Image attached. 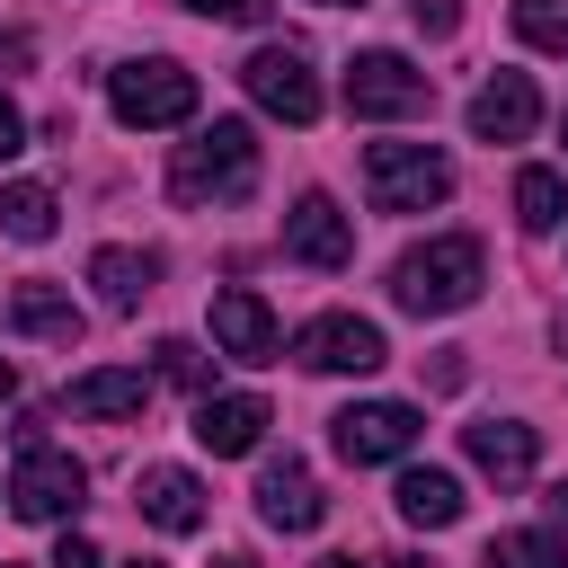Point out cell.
Instances as JSON below:
<instances>
[{"label": "cell", "mask_w": 568, "mask_h": 568, "mask_svg": "<svg viewBox=\"0 0 568 568\" xmlns=\"http://www.w3.org/2000/svg\"><path fill=\"white\" fill-rule=\"evenodd\" d=\"M257 186V133L240 115H213L195 142H178L169 160V195L178 204H240Z\"/></svg>", "instance_id": "cell-1"}, {"label": "cell", "mask_w": 568, "mask_h": 568, "mask_svg": "<svg viewBox=\"0 0 568 568\" xmlns=\"http://www.w3.org/2000/svg\"><path fill=\"white\" fill-rule=\"evenodd\" d=\"M479 284H488V257H479V240H462V231H453V240H426V248H408V257L390 266V302L417 311V320L470 311Z\"/></svg>", "instance_id": "cell-2"}, {"label": "cell", "mask_w": 568, "mask_h": 568, "mask_svg": "<svg viewBox=\"0 0 568 568\" xmlns=\"http://www.w3.org/2000/svg\"><path fill=\"white\" fill-rule=\"evenodd\" d=\"M106 106H115L133 133H160V124H186V115L204 106V89H195L186 62L142 53V62H115V71H106Z\"/></svg>", "instance_id": "cell-3"}, {"label": "cell", "mask_w": 568, "mask_h": 568, "mask_svg": "<svg viewBox=\"0 0 568 568\" xmlns=\"http://www.w3.org/2000/svg\"><path fill=\"white\" fill-rule=\"evenodd\" d=\"M364 195L373 213H426L453 195V160L435 142H364Z\"/></svg>", "instance_id": "cell-4"}, {"label": "cell", "mask_w": 568, "mask_h": 568, "mask_svg": "<svg viewBox=\"0 0 568 568\" xmlns=\"http://www.w3.org/2000/svg\"><path fill=\"white\" fill-rule=\"evenodd\" d=\"M426 106H435V80H426L408 53H355V62H346V115L399 124V115H426Z\"/></svg>", "instance_id": "cell-5"}, {"label": "cell", "mask_w": 568, "mask_h": 568, "mask_svg": "<svg viewBox=\"0 0 568 568\" xmlns=\"http://www.w3.org/2000/svg\"><path fill=\"white\" fill-rule=\"evenodd\" d=\"M417 426H426V417H417L408 399H355V408H337V417H328V444H337V462L373 470V462H408Z\"/></svg>", "instance_id": "cell-6"}, {"label": "cell", "mask_w": 568, "mask_h": 568, "mask_svg": "<svg viewBox=\"0 0 568 568\" xmlns=\"http://www.w3.org/2000/svg\"><path fill=\"white\" fill-rule=\"evenodd\" d=\"M240 89H248L266 115H284V124H320V71H311L302 44H257V53L240 62Z\"/></svg>", "instance_id": "cell-7"}, {"label": "cell", "mask_w": 568, "mask_h": 568, "mask_svg": "<svg viewBox=\"0 0 568 568\" xmlns=\"http://www.w3.org/2000/svg\"><path fill=\"white\" fill-rule=\"evenodd\" d=\"M80 497H89V470H80L71 453H53V444H27V453H18V470H9V506H18L27 524H71Z\"/></svg>", "instance_id": "cell-8"}, {"label": "cell", "mask_w": 568, "mask_h": 568, "mask_svg": "<svg viewBox=\"0 0 568 568\" xmlns=\"http://www.w3.org/2000/svg\"><path fill=\"white\" fill-rule=\"evenodd\" d=\"M293 355H302L311 373H382V364H390V337H382L364 311H320V320H302Z\"/></svg>", "instance_id": "cell-9"}, {"label": "cell", "mask_w": 568, "mask_h": 568, "mask_svg": "<svg viewBox=\"0 0 568 568\" xmlns=\"http://www.w3.org/2000/svg\"><path fill=\"white\" fill-rule=\"evenodd\" d=\"M284 257H302V266H320V275H346V266H355V222L311 186V195L284 213Z\"/></svg>", "instance_id": "cell-10"}, {"label": "cell", "mask_w": 568, "mask_h": 568, "mask_svg": "<svg viewBox=\"0 0 568 568\" xmlns=\"http://www.w3.org/2000/svg\"><path fill=\"white\" fill-rule=\"evenodd\" d=\"M532 124H541L532 71H488V80L470 89V142H524Z\"/></svg>", "instance_id": "cell-11"}, {"label": "cell", "mask_w": 568, "mask_h": 568, "mask_svg": "<svg viewBox=\"0 0 568 568\" xmlns=\"http://www.w3.org/2000/svg\"><path fill=\"white\" fill-rule=\"evenodd\" d=\"M266 426H275V408H266L257 390H213V399H195V444H204L213 462L257 453V444H266Z\"/></svg>", "instance_id": "cell-12"}, {"label": "cell", "mask_w": 568, "mask_h": 568, "mask_svg": "<svg viewBox=\"0 0 568 568\" xmlns=\"http://www.w3.org/2000/svg\"><path fill=\"white\" fill-rule=\"evenodd\" d=\"M213 346H222L231 364H275L284 328H275V311H266L248 284H231V293H213Z\"/></svg>", "instance_id": "cell-13"}, {"label": "cell", "mask_w": 568, "mask_h": 568, "mask_svg": "<svg viewBox=\"0 0 568 568\" xmlns=\"http://www.w3.org/2000/svg\"><path fill=\"white\" fill-rule=\"evenodd\" d=\"M462 453H470L497 488H524L532 462H541V435H532L524 417H479V426H462Z\"/></svg>", "instance_id": "cell-14"}, {"label": "cell", "mask_w": 568, "mask_h": 568, "mask_svg": "<svg viewBox=\"0 0 568 568\" xmlns=\"http://www.w3.org/2000/svg\"><path fill=\"white\" fill-rule=\"evenodd\" d=\"M257 515H266L275 532H311V524L328 515V497H320V479H311V462H293V453H275V462L257 470Z\"/></svg>", "instance_id": "cell-15"}, {"label": "cell", "mask_w": 568, "mask_h": 568, "mask_svg": "<svg viewBox=\"0 0 568 568\" xmlns=\"http://www.w3.org/2000/svg\"><path fill=\"white\" fill-rule=\"evenodd\" d=\"M133 506H142V524H160V532H195V524H204V479L178 470V462H151V470L133 479Z\"/></svg>", "instance_id": "cell-16"}, {"label": "cell", "mask_w": 568, "mask_h": 568, "mask_svg": "<svg viewBox=\"0 0 568 568\" xmlns=\"http://www.w3.org/2000/svg\"><path fill=\"white\" fill-rule=\"evenodd\" d=\"M62 408H71V417H142V408H151V373L98 364V373H80V382L62 390Z\"/></svg>", "instance_id": "cell-17"}, {"label": "cell", "mask_w": 568, "mask_h": 568, "mask_svg": "<svg viewBox=\"0 0 568 568\" xmlns=\"http://www.w3.org/2000/svg\"><path fill=\"white\" fill-rule=\"evenodd\" d=\"M9 328H18V337L80 346V328H89V320H80V302H71L62 284H18V293H9Z\"/></svg>", "instance_id": "cell-18"}, {"label": "cell", "mask_w": 568, "mask_h": 568, "mask_svg": "<svg viewBox=\"0 0 568 568\" xmlns=\"http://www.w3.org/2000/svg\"><path fill=\"white\" fill-rule=\"evenodd\" d=\"M89 284H98L106 311H142V293L160 284V257L151 248H98L89 257Z\"/></svg>", "instance_id": "cell-19"}, {"label": "cell", "mask_w": 568, "mask_h": 568, "mask_svg": "<svg viewBox=\"0 0 568 568\" xmlns=\"http://www.w3.org/2000/svg\"><path fill=\"white\" fill-rule=\"evenodd\" d=\"M390 497H399V515H408L417 532H444V524H462V506H470L453 470H399V488H390Z\"/></svg>", "instance_id": "cell-20"}, {"label": "cell", "mask_w": 568, "mask_h": 568, "mask_svg": "<svg viewBox=\"0 0 568 568\" xmlns=\"http://www.w3.org/2000/svg\"><path fill=\"white\" fill-rule=\"evenodd\" d=\"M515 222H524L532 240L559 231V222H568V178H559V169H524V178H515Z\"/></svg>", "instance_id": "cell-21"}, {"label": "cell", "mask_w": 568, "mask_h": 568, "mask_svg": "<svg viewBox=\"0 0 568 568\" xmlns=\"http://www.w3.org/2000/svg\"><path fill=\"white\" fill-rule=\"evenodd\" d=\"M0 231L9 240H53V186H36V178H18V186H0Z\"/></svg>", "instance_id": "cell-22"}, {"label": "cell", "mask_w": 568, "mask_h": 568, "mask_svg": "<svg viewBox=\"0 0 568 568\" xmlns=\"http://www.w3.org/2000/svg\"><path fill=\"white\" fill-rule=\"evenodd\" d=\"M151 373L178 382V390H195V399H213V364H204L195 337H160V346H151Z\"/></svg>", "instance_id": "cell-23"}, {"label": "cell", "mask_w": 568, "mask_h": 568, "mask_svg": "<svg viewBox=\"0 0 568 568\" xmlns=\"http://www.w3.org/2000/svg\"><path fill=\"white\" fill-rule=\"evenodd\" d=\"M479 568H568V541L559 532H497Z\"/></svg>", "instance_id": "cell-24"}, {"label": "cell", "mask_w": 568, "mask_h": 568, "mask_svg": "<svg viewBox=\"0 0 568 568\" xmlns=\"http://www.w3.org/2000/svg\"><path fill=\"white\" fill-rule=\"evenodd\" d=\"M515 36L532 53H568V0H515Z\"/></svg>", "instance_id": "cell-25"}, {"label": "cell", "mask_w": 568, "mask_h": 568, "mask_svg": "<svg viewBox=\"0 0 568 568\" xmlns=\"http://www.w3.org/2000/svg\"><path fill=\"white\" fill-rule=\"evenodd\" d=\"M186 9H195V18H222V27H257L275 0H186Z\"/></svg>", "instance_id": "cell-26"}, {"label": "cell", "mask_w": 568, "mask_h": 568, "mask_svg": "<svg viewBox=\"0 0 568 568\" xmlns=\"http://www.w3.org/2000/svg\"><path fill=\"white\" fill-rule=\"evenodd\" d=\"M408 18H417L426 36H453V27H462V9H453V0H408Z\"/></svg>", "instance_id": "cell-27"}, {"label": "cell", "mask_w": 568, "mask_h": 568, "mask_svg": "<svg viewBox=\"0 0 568 568\" xmlns=\"http://www.w3.org/2000/svg\"><path fill=\"white\" fill-rule=\"evenodd\" d=\"M27 151V115H18V98L0 89V160H18Z\"/></svg>", "instance_id": "cell-28"}, {"label": "cell", "mask_w": 568, "mask_h": 568, "mask_svg": "<svg viewBox=\"0 0 568 568\" xmlns=\"http://www.w3.org/2000/svg\"><path fill=\"white\" fill-rule=\"evenodd\" d=\"M53 568H106V559H98V541H89V532H62V550H53Z\"/></svg>", "instance_id": "cell-29"}, {"label": "cell", "mask_w": 568, "mask_h": 568, "mask_svg": "<svg viewBox=\"0 0 568 568\" xmlns=\"http://www.w3.org/2000/svg\"><path fill=\"white\" fill-rule=\"evenodd\" d=\"M0 399H18V364L9 355H0Z\"/></svg>", "instance_id": "cell-30"}, {"label": "cell", "mask_w": 568, "mask_h": 568, "mask_svg": "<svg viewBox=\"0 0 568 568\" xmlns=\"http://www.w3.org/2000/svg\"><path fill=\"white\" fill-rule=\"evenodd\" d=\"M550 515H559V524H568V479H559V488H550Z\"/></svg>", "instance_id": "cell-31"}, {"label": "cell", "mask_w": 568, "mask_h": 568, "mask_svg": "<svg viewBox=\"0 0 568 568\" xmlns=\"http://www.w3.org/2000/svg\"><path fill=\"white\" fill-rule=\"evenodd\" d=\"M382 568H426V559H382Z\"/></svg>", "instance_id": "cell-32"}, {"label": "cell", "mask_w": 568, "mask_h": 568, "mask_svg": "<svg viewBox=\"0 0 568 568\" xmlns=\"http://www.w3.org/2000/svg\"><path fill=\"white\" fill-rule=\"evenodd\" d=\"M320 9H364V0H320Z\"/></svg>", "instance_id": "cell-33"}, {"label": "cell", "mask_w": 568, "mask_h": 568, "mask_svg": "<svg viewBox=\"0 0 568 568\" xmlns=\"http://www.w3.org/2000/svg\"><path fill=\"white\" fill-rule=\"evenodd\" d=\"M320 568H355V559H320Z\"/></svg>", "instance_id": "cell-34"}, {"label": "cell", "mask_w": 568, "mask_h": 568, "mask_svg": "<svg viewBox=\"0 0 568 568\" xmlns=\"http://www.w3.org/2000/svg\"><path fill=\"white\" fill-rule=\"evenodd\" d=\"M222 568H248V559H222Z\"/></svg>", "instance_id": "cell-35"}, {"label": "cell", "mask_w": 568, "mask_h": 568, "mask_svg": "<svg viewBox=\"0 0 568 568\" xmlns=\"http://www.w3.org/2000/svg\"><path fill=\"white\" fill-rule=\"evenodd\" d=\"M133 568H160V559H133Z\"/></svg>", "instance_id": "cell-36"}, {"label": "cell", "mask_w": 568, "mask_h": 568, "mask_svg": "<svg viewBox=\"0 0 568 568\" xmlns=\"http://www.w3.org/2000/svg\"><path fill=\"white\" fill-rule=\"evenodd\" d=\"M559 133H568V115H559Z\"/></svg>", "instance_id": "cell-37"}]
</instances>
